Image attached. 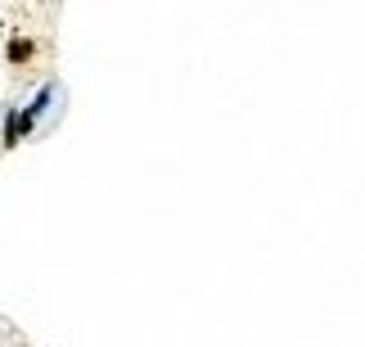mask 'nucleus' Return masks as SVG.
Listing matches in <instances>:
<instances>
[{
  "instance_id": "f257e3e1",
  "label": "nucleus",
  "mask_w": 365,
  "mask_h": 347,
  "mask_svg": "<svg viewBox=\"0 0 365 347\" xmlns=\"http://www.w3.org/2000/svg\"><path fill=\"white\" fill-rule=\"evenodd\" d=\"M32 41H27V36H14L9 41V46H5V54H9V63H27V59H32Z\"/></svg>"
}]
</instances>
